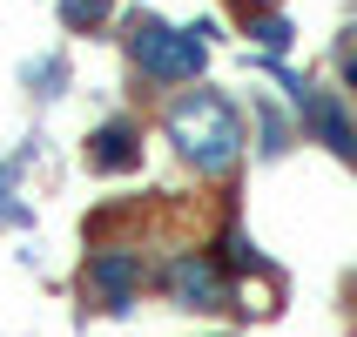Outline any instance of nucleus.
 I'll list each match as a JSON object with an SVG mask.
<instances>
[{
    "mask_svg": "<svg viewBox=\"0 0 357 337\" xmlns=\"http://www.w3.org/2000/svg\"><path fill=\"white\" fill-rule=\"evenodd\" d=\"M162 135H169L182 169H196V176H209V182H229L243 169V156L257 149L243 108L222 95V88H189V95H176L162 108Z\"/></svg>",
    "mask_w": 357,
    "mask_h": 337,
    "instance_id": "f257e3e1",
    "label": "nucleus"
},
{
    "mask_svg": "<svg viewBox=\"0 0 357 337\" xmlns=\"http://www.w3.org/2000/svg\"><path fill=\"white\" fill-rule=\"evenodd\" d=\"M209 20H196V27H176V20L162 14H135V27H128V68H135L149 88H189V81H202V68H209Z\"/></svg>",
    "mask_w": 357,
    "mask_h": 337,
    "instance_id": "f03ea898",
    "label": "nucleus"
},
{
    "mask_svg": "<svg viewBox=\"0 0 357 337\" xmlns=\"http://www.w3.org/2000/svg\"><path fill=\"white\" fill-rule=\"evenodd\" d=\"M149 283H155L176 310H196V317L222 310V304H229V290H236L209 243H189V250H169L162 263H149Z\"/></svg>",
    "mask_w": 357,
    "mask_h": 337,
    "instance_id": "7ed1b4c3",
    "label": "nucleus"
},
{
    "mask_svg": "<svg viewBox=\"0 0 357 337\" xmlns=\"http://www.w3.org/2000/svg\"><path fill=\"white\" fill-rule=\"evenodd\" d=\"M81 290H88L95 310L128 317L142 304V290H149V263H142L128 243H101V250H88V263H81Z\"/></svg>",
    "mask_w": 357,
    "mask_h": 337,
    "instance_id": "20e7f679",
    "label": "nucleus"
},
{
    "mask_svg": "<svg viewBox=\"0 0 357 337\" xmlns=\"http://www.w3.org/2000/svg\"><path fill=\"white\" fill-rule=\"evenodd\" d=\"M303 128H310V135H317L337 162H357V115H351V101H344V95H331V88H310Z\"/></svg>",
    "mask_w": 357,
    "mask_h": 337,
    "instance_id": "39448f33",
    "label": "nucleus"
},
{
    "mask_svg": "<svg viewBox=\"0 0 357 337\" xmlns=\"http://www.w3.org/2000/svg\"><path fill=\"white\" fill-rule=\"evenodd\" d=\"M135 162H142V128L128 115L101 121L95 135H88V169H95V176H121V169H135Z\"/></svg>",
    "mask_w": 357,
    "mask_h": 337,
    "instance_id": "423d86ee",
    "label": "nucleus"
},
{
    "mask_svg": "<svg viewBox=\"0 0 357 337\" xmlns=\"http://www.w3.org/2000/svg\"><path fill=\"white\" fill-rule=\"evenodd\" d=\"M209 250H216V263H222V270H229V283H236V277H257V270H263L257 243L243 237V223H229V230H222V237L209 243Z\"/></svg>",
    "mask_w": 357,
    "mask_h": 337,
    "instance_id": "0eeeda50",
    "label": "nucleus"
},
{
    "mask_svg": "<svg viewBox=\"0 0 357 337\" xmlns=\"http://www.w3.org/2000/svg\"><path fill=\"white\" fill-rule=\"evenodd\" d=\"M257 149H263V156H283V149H290V115H283L277 101L257 108Z\"/></svg>",
    "mask_w": 357,
    "mask_h": 337,
    "instance_id": "6e6552de",
    "label": "nucleus"
},
{
    "mask_svg": "<svg viewBox=\"0 0 357 337\" xmlns=\"http://www.w3.org/2000/svg\"><path fill=\"white\" fill-rule=\"evenodd\" d=\"M250 34H257V54L277 61L283 47H290V20H283V14H257V20H250Z\"/></svg>",
    "mask_w": 357,
    "mask_h": 337,
    "instance_id": "1a4fd4ad",
    "label": "nucleus"
},
{
    "mask_svg": "<svg viewBox=\"0 0 357 337\" xmlns=\"http://www.w3.org/2000/svg\"><path fill=\"white\" fill-rule=\"evenodd\" d=\"M61 20H68V27H95V20H108V0H68Z\"/></svg>",
    "mask_w": 357,
    "mask_h": 337,
    "instance_id": "9d476101",
    "label": "nucleus"
},
{
    "mask_svg": "<svg viewBox=\"0 0 357 337\" xmlns=\"http://www.w3.org/2000/svg\"><path fill=\"white\" fill-rule=\"evenodd\" d=\"M337 75H344V88H357V47H344V61H337Z\"/></svg>",
    "mask_w": 357,
    "mask_h": 337,
    "instance_id": "9b49d317",
    "label": "nucleus"
},
{
    "mask_svg": "<svg viewBox=\"0 0 357 337\" xmlns=\"http://www.w3.org/2000/svg\"><path fill=\"white\" fill-rule=\"evenodd\" d=\"M270 7H277V0H270Z\"/></svg>",
    "mask_w": 357,
    "mask_h": 337,
    "instance_id": "f8f14e48",
    "label": "nucleus"
}]
</instances>
